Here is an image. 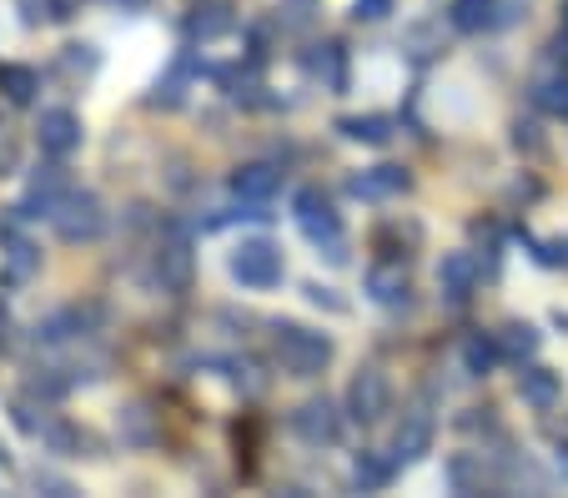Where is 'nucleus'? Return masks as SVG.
<instances>
[{
    "label": "nucleus",
    "mask_w": 568,
    "mask_h": 498,
    "mask_svg": "<svg viewBox=\"0 0 568 498\" xmlns=\"http://www.w3.org/2000/svg\"><path fill=\"white\" fill-rule=\"evenodd\" d=\"M65 192H71V176H65V166L51 156L45 166H36V172H31L21 206H16V217H21V222H31V217H51L55 202H61Z\"/></svg>",
    "instance_id": "nucleus-8"
},
{
    "label": "nucleus",
    "mask_w": 568,
    "mask_h": 498,
    "mask_svg": "<svg viewBox=\"0 0 568 498\" xmlns=\"http://www.w3.org/2000/svg\"><path fill=\"white\" fill-rule=\"evenodd\" d=\"M236 26L232 6H222V0H212V6H196L192 16H186V35L192 41H216V35H226Z\"/></svg>",
    "instance_id": "nucleus-20"
},
{
    "label": "nucleus",
    "mask_w": 568,
    "mask_h": 498,
    "mask_svg": "<svg viewBox=\"0 0 568 498\" xmlns=\"http://www.w3.org/2000/svg\"><path fill=\"white\" fill-rule=\"evenodd\" d=\"M393 116H343L337 121V131H343L347 141H363V146H387L393 141Z\"/></svg>",
    "instance_id": "nucleus-21"
},
{
    "label": "nucleus",
    "mask_w": 568,
    "mask_h": 498,
    "mask_svg": "<svg viewBox=\"0 0 568 498\" xmlns=\"http://www.w3.org/2000/svg\"><path fill=\"white\" fill-rule=\"evenodd\" d=\"M11 418H16V428H21L26 438H41V428L51 423V413L36 408L31 398H16V403H11Z\"/></svg>",
    "instance_id": "nucleus-29"
},
{
    "label": "nucleus",
    "mask_w": 568,
    "mask_h": 498,
    "mask_svg": "<svg viewBox=\"0 0 568 498\" xmlns=\"http://www.w3.org/2000/svg\"><path fill=\"white\" fill-rule=\"evenodd\" d=\"M11 166H16V146H11V141H6V136H0V176L11 172Z\"/></svg>",
    "instance_id": "nucleus-33"
},
{
    "label": "nucleus",
    "mask_w": 568,
    "mask_h": 498,
    "mask_svg": "<svg viewBox=\"0 0 568 498\" xmlns=\"http://www.w3.org/2000/svg\"><path fill=\"white\" fill-rule=\"evenodd\" d=\"M196 277V257H192V242H186L182 227H172V237H161L156 252H151V282H156L161 293L182 297Z\"/></svg>",
    "instance_id": "nucleus-5"
},
{
    "label": "nucleus",
    "mask_w": 568,
    "mask_h": 498,
    "mask_svg": "<svg viewBox=\"0 0 568 498\" xmlns=\"http://www.w3.org/2000/svg\"><path fill=\"white\" fill-rule=\"evenodd\" d=\"M292 217H297V227L307 232V242L322 252V257L333 262V267H343L347 262V237H343V217L333 212V202L317 192V186H302L297 196H292Z\"/></svg>",
    "instance_id": "nucleus-1"
},
{
    "label": "nucleus",
    "mask_w": 568,
    "mask_h": 498,
    "mask_svg": "<svg viewBox=\"0 0 568 498\" xmlns=\"http://www.w3.org/2000/svg\"><path fill=\"white\" fill-rule=\"evenodd\" d=\"M196 71H202V65H196V55H192V51H182V55L172 61V71H166V77L156 81V96H151V106H182L186 81H192Z\"/></svg>",
    "instance_id": "nucleus-17"
},
{
    "label": "nucleus",
    "mask_w": 568,
    "mask_h": 498,
    "mask_svg": "<svg viewBox=\"0 0 568 498\" xmlns=\"http://www.w3.org/2000/svg\"><path fill=\"white\" fill-rule=\"evenodd\" d=\"M36 146H41V156L65 162V156L81 146V121H75V111H65V106L41 111V116H36Z\"/></svg>",
    "instance_id": "nucleus-10"
},
{
    "label": "nucleus",
    "mask_w": 568,
    "mask_h": 498,
    "mask_svg": "<svg viewBox=\"0 0 568 498\" xmlns=\"http://www.w3.org/2000/svg\"><path fill=\"white\" fill-rule=\"evenodd\" d=\"M408 186H413V176L403 166H367V172L347 176V196H357V202H393Z\"/></svg>",
    "instance_id": "nucleus-13"
},
{
    "label": "nucleus",
    "mask_w": 568,
    "mask_h": 498,
    "mask_svg": "<svg viewBox=\"0 0 568 498\" xmlns=\"http://www.w3.org/2000/svg\"><path fill=\"white\" fill-rule=\"evenodd\" d=\"M292 434L312 448H333L337 438H343V413H337L333 398H307L292 413Z\"/></svg>",
    "instance_id": "nucleus-9"
},
{
    "label": "nucleus",
    "mask_w": 568,
    "mask_h": 498,
    "mask_svg": "<svg viewBox=\"0 0 568 498\" xmlns=\"http://www.w3.org/2000/svg\"><path fill=\"white\" fill-rule=\"evenodd\" d=\"M428 448H433V413L418 403V408L403 413V428H397V438H393V468L418 464Z\"/></svg>",
    "instance_id": "nucleus-14"
},
{
    "label": "nucleus",
    "mask_w": 568,
    "mask_h": 498,
    "mask_svg": "<svg viewBox=\"0 0 568 498\" xmlns=\"http://www.w3.org/2000/svg\"><path fill=\"white\" fill-rule=\"evenodd\" d=\"M45 222L55 227L61 242H97L101 232H106V212H101V202L91 192H75V186L55 202V212Z\"/></svg>",
    "instance_id": "nucleus-4"
},
{
    "label": "nucleus",
    "mask_w": 568,
    "mask_h": 498,
    "mask_svg": "<svg viewBox=\"0 0 568 498\" xmlns=\"http://www.w3.org/2000/svg\"><path fill=\"white\" fill-rule=\"evenodd\" d=\"M453 26H458V31H488V26H494V0H458V6H453Z\"/></svg>",
    "instance_id": "nucleus-26"
},
{
    "label": "nucleus",
    "mask_w": 568,
    "mask_h": 498,
    "mask_svg": "<svg viewBox=\"0 0 568 498\" xmlns=\"http://www.w3.org/2000/svg\"><path fill=\"white\" fill-rule=\"evenodd\" d=\"M478 282H483V262L473 257V252H448V257L438 262V293L448 297L453 307L468 303V297L478 293Z\"/></svg>",
    "instance_id": "nucleus-11"
},
{
    "label": "nucleus",
    "mask_w": 568,
    "mask_h": 498,
    "mask_svg": "<svg viewBox=\"0 0 568 498\" xmlns=\"http://www.w3.org/2000/svg\"><path fill=\"white\" fill-rule=\"evenodd\" d=\"M518 393H524L534 408H548V403H554V393H558V383L548 378L544 368H534V373H524V378H518Z\"/></svg>",
    "instance_id": "nucleus-28"
},
{
    "label": "nucleus",
    "mask_w": 568,
    "mask_h": 498,
    "mask_svg": "<svg viewBox=\"0 0 568 498\" xmlns=\"http://www.w3.org/2000/svg\"><path fill=\"white\" fill-rule=\"evenodd\" d=\"M494 343H498V358H514V363H524V358H534L538 337H534V327H528V323H508L504 333L494 337Z\"/></svg>",
    "instance_id": "nucleus-25"
},
{
    "label": "nucleus",
    "mask_w": 568,
    "mask_h": 498,
    "mask_svg": "<svg viewBox=\"0 0 568 498\" xmlns=\"http://www.w3.org/2000/svg\"><path fill=\"white\" fill-rule=\"evenodd\" d=\"M272 347H277V363L292 378H317L333 363V337L312 333L302 323H272Z\"/></svg>",
    "instance_id": "nucleus-2"
},
{
    "label": "nucleus",
    "mask_w": 568,
    "mask_h": 498,
    "mask_svg": "<svg viewBox=\"0 0 568 498\" xmlns=\"http://www.w3.org/2000/svg\"><path fill=\"white\" fill-rule=\"evenodd\" d=\"M538 101H544V106H554V111H568V87H538Z\"/></svg>",
    "instance_id": "nucleus-31"
},
{
    "label": "nucleus",
    "mask_w": 568,
    "mask_h": 498,
    "mask_svg": "<svg viewBox=\"0 0 568 498\" xmlns=\"http://www.w3.org/2000/svg\"><path fill=\"white\" fill-rule=\"evenodd\" d=\"M41 272V252L36 242L21 232V217H16V206L0 217V287L6 293H21L26 282Z\"/></svg>",
    "instance_id": "nucleus-3"
},
{
    "label": "nucleus",
    "mask_w": 568,
    "mask_h": 498,
    "mask_svg": "<svg viewBox=\"0 0 568 498\" xmlns=\"http://www.w3.org/2000/svg\"><path fill=\"white\" fill-rule=\"evenodd\" d=\"M121 6H146V0H121Z\"/></svg>",
    "instance_id": "nucleus-34"
},
{
    "label": "nucleus",
    "mask_w": 568,
    "mask_h": 498,
    "mask_svg": "<svg viewBox=\"0 0 568 498\" xmlns=\"http://www.w3.org/2000/svg\"><path fill=\"white\" fill-rule=\"evenodd\" d=\"M116 434L126 448H151L156 444V413H151L146 403H131V408H121Z\"/></svg>",
    "instance_id": "nucleus-19"
},
{
    "label": "nucleus",
    "mask_w": 568,
    "mask_h": 498,
    "mask_svg": "<svg viewBox=\"0 0 568 498\" xmlns=\"http://www.w3.org/2000/svg\"><path fill=\"white\" fill-rule=\"evenodd\" d=\"M282 186V172L272 162H247L232 172V192L242 196V202H272Z\"/></svg>",
    "instance_id": "nucleus-15"
},
{
    "label": "nucleus",
    "mask_w": 568,
    "mask_h": 498,
    "mask_svg": "<svg viewBox=\"0 0 568 498\" xmlns=\"http://www.w3.org/2000/svg\"><path fill=\"white\" fill-rule=\"evenodd\" d=\"M498 363V343L494 337H483V333H468L463 337V373L468 378H488Z\"/></svg>",
    "instance_id": "nucleus-23"
},
{
    "label": "nucleus",
    "mask_w": 568,
    "mask_h": 498,
    "mask_svg": "<svg viewBox=\"0 0 568 498\" xmlns=\"http://www.w3.org/2000/svg\"><path fill=\"white\" fill-rule=\"evenodd\" d=\"M367 297H373L377 307H408L413 297H408V277H403V272L397 267H373L367 272Z\"/></svg>",
    "instance_id": "nucleus-18"
},
{
    "label": "nucleus",
    "mask_w": 568,
    "mask_h": 498,
    "mask_svg": "<svg viewBox=\"0 0 568 498\" xmlns=\"http://www.w3.org/2000/svg\"><path fill=\"white\" fill-rule=\"evenodd\" d=\"M302 65H307V77H317L327 91H347V51L337 41L312 45V51L302 55Z\"/></svg>",
    "instance_id": "nucleus-16"
},
{
    "label": "nucleus",
    "mask_w": 568,
    "mask_h": 498,
    "mask_svg": "<svg viewBox=\"0 0 568 498\" xmlns=\"http://www.w3.org/2000/svg\"><path fill=\"white\" fill-rule=\"evenodd\" d=\"M91 323H97V307H61V313H51V317L36 323V343L41 347H71V343H81V337H91L87 333Z\"/></svg>",
    "instance_id": "nucleus-12"
},
{
    "label": "nucleus",
    "mask_w": 568,
    "mask_h": 498,
    "mask_svg": "<svg viewBox=\"0 0 568 498\" xmlns=\"http://www.w3.org/2000/svg\"><path fill=\"white\" fill-rule=\"evenodd\" d=\"M387 11H393V0H357V16H367V21H383Z\"/></svg>",
    "instance_id": "nucleus-32"
},
{
    "label": "nucleus",
    "mask_w": 568,
    "mask_h": 498,
    "mask_svg": "<svg viewBox=\"0 0 568 498\" xmlns=\"http://www.w3.org/2000/svg\"><path fill=\"white\" fill-rule=\"evenodd\" d=\"M353 478H357V488H383L387 478H393V458L357 454V458H353Z\"/></svg>",
    "instance_id": "nucleus-27"
},
{
    "label": "nucleus",
    "mask_w": 568,
    "mask_h": 498,
    "mask_svg": "<svg viewBox=\"0 0 568 498\" xmlns=\"http://www.w3.org/2000/svg\"><path fill=\"white\" fill-rule=\"evenodd\" d=\"M232 277L242 287H277L282 282V252L267 237H247L232 252Z\"/></svg>",
    "instance_id": "nucleus-7"
},
{
    "label": "nucleus",
    "mask_w": 568,
    "mask_h": 498,
    "mask_svg": "<svg viewBox=\"0 0 568 498\" xmlns=\"http://www.w3.org/2000/svg\"><path fill=\"white\" fill-rule=\"evenodd\" d=\"M0 91L11 106H31L36 91H41V77H36L31 65H0Z\"/></svg>",
    "instance_id": "nucleus-22"
},
{
    "label": "nucleus",
    "mask_w": 568,
    "mask_h": 498,
    "mask_svg": "<svg viewBox=\"0 0 568 498\" xmlns=\"http://www.w3.org/2000/svg\"><path fill=\"white\" fill-rule=\"evenodd\" d=\"M448 484H453V494H483V454H453Z\"/></svg>",
    "instance_id": "nucleus-24"
},
{
    "label": "nucleus",
    "mask_w": 568,
    "mask_h": 498,
    "mask_svg": "<svg viewBox=\"0 0 568 498\" xmlns=\"http://www.w3.org/2000/svg\"><path fill=\"white\" fill-rule=\"evenodd\" d=\"M387 413H393V383H387L383 368H357L353 388H347V418L363 423V428H373V423H383Z\"/></svg>",
    "instance_id": "nucleus-6"
},
{
    "label": "nucleus",
    "mask_w": 568,
    "mask_h": 498,
    "mask_svg": "<svg viewBox=\"0 0 568 498\" xmlns=\"http://www.w3.org/2000/svg\"><path fill=\"white\" fill-rule=\"evenodd\" d=\"M11 343H16V317H11V307L0 303V358L11 353Z\"/></svg>",
    "instance_id": "nucleus-30"
}]
</instances>
